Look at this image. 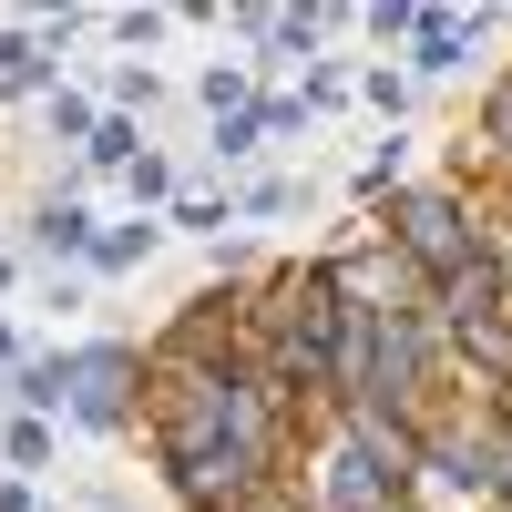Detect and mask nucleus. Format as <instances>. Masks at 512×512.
I'll return each instance as SVG.
<instances>
[{
    "mask_svg": "<svg viewBox=\"0 0 512 512\" xmlns=\"http://www.w3.org/2000/svg\"><path fill=\"white\" fill-rule=\"evenodd\" d=\"M277 369H287V379H359V349L338 338V287H328V267H308V277L277 287Z\"/></svg>",
    "mask_w": 512,
    "mask_h": 512,
    "instance_id": "1",
    "label": "nucleus"
},
{
    "mask_svg": "<svg viewBox=\"0 0 512 512\" xmlns=\"http://www.w3.org/2000/svg\"><path fill=\"white\" fill-rule=\"evenodd\" d=\"M400 482H410V441L390 420H359V431L328 451V472H318V512H379Z\"/></svg>",
    "mask_w": 512,
    "mask_h": 512,
    "instance_id": "2",
    "label": "nucleus"
},
{
    "mask_svg": "<svg viewBox=\"0 0 512 512\" xmlns=\"http://www.w3.org/2000/svg\"><path fill=\"white\" fill-rule=\"evenodd\" d=\"M52 390L93 420V431H113V420L134 410V349H82L72 369H52Z\"/></svg>",
    "mask_w": 512,
    "mask_h": 512,
    "instance_id": "3",
    "label": "nucleus"
},
{
    "mask_svg": "<svg viewBox=\"0 0 512 512\" xmlns=\"http://www.w3.org/2000/svg\"><path fill=\"white\" fill-rule=\"evenodd\" d=\"M400 246L420 256V267H441V277L472 267V226H461L451 195H400Z\"/></svg>",
    "mask_w": 512,
    "mask_h": 512,
    "instance_id": "4",
    "label": "nucleus"
},
{
    "mask_svg": "<svg viewBox=\"0 0 512 512\" xmlns=\"http://www.w3.org/2000/svg\"><path fill=\"white\" fill-rule=\"evenodd\" d=\"M246 472H256V441H205V451H185L175 461V482L195 492V502H246Z\"/></svg>",
    "mask_w": 512,
    "mask_h": 512,
    "instance_id": "5",
    "label": "nucleus"
},
{
    "mask_svg": "<svg viewBox=\"0 0 512 512\" xmlns=\"http://www.w3.org/2000/svg\"><path fill=\"white\" fill-rule=\"evenodd\" d=\"M461 359H482V379H512V328L492 308H461Z\"/></svg>",
    "mask_w": 512,
    "mask_h": 512,
    "instance_id": "6",
    "label": "nucleus"
},
{
    "mask_svg": "<svg viewBox=\"0 0 512 512\" xmlns=\"http://www.w3.org/2000/svg\"><path fill=\"white\" fill-rule=\"evenodd\" d=\"M410 369H420V338H410V318H390V328H379V390H410Z\"/></svg>",
    "mask_w": 512,
    "mask_h": 512,
    "instance_id": "7",
    "label": "nucleus"
},
{
    "mask_svg": "<svg viewBox=\"0 0 512 512\" xmlns=\"http://www.w3.org/2000/svg\"><path fill=\"white\" fill-rule=\"evenodd\" d=\"M328 287H359V297H400V267H390V256H349V267H338Z\"/></svg>",
    "mask_w": 512,
    "mask_h": 512,
    "instance_id": "8",
    "label": "nucleus"
},
{
    "mask_svg": "<svg viewBox=\"0 0 512 512\" xmlns=\"http://www.w3.org/2000/svg\"><path fill=\"white\" fill-rule=\"evenodd\" d=\"M461 62V21H431V31H420V72H451Z\"/></svg>",
    "mask_w": 512,
    "mask_h": 512,
    "instance_id": "9",
    "label": "nucleus"
},
{
    "mask_svg": "<svg viewBox=\"0 0 512 512\" xmlns=\"http://www.w3.org/2000/svg\"><path fill=\"white\" fill-rule=\"evenodd\" d=\"M93 226H82V205H52V216H41V246H82Z\"/></svg>",
    "mask_w": 512,
    "mask_h": 512,
    "instance_id": "10",
    "label": "nucleus"
},
{
    "mask_svg": "<svg viewBox=\"0 0 512 512\" xmlns=\"http://www.w3.org/2000/svg\"><path fill=\"white\" fill-rule=\"evenodd\" d=\"M0 72H11V82H41V72H52V62H41L31 41H0Z\"/></svg>",
    "mask_w": 512,
    "mask_h": 512,
    "instance_id": "11",
    "label": "nucleus"
},
{
    "mask_svg": "<svg viewBox=\"0 0 512 512\" xmlns=\"http://www.w3.org/2000/svg\"><path fill=\"white\" fill-rule=\"evenodd\" d=\"M492 144L512 154V82H502V93H492Z\"/></svg>",
    "mask_w": 512,
    "mask_h": 512,
    "instance_id": "12",
    "label": "nucleus"
},
{
    "mask_svg": "<svg viewBox=\"0 0 512 512\" xmlns=\"http://www.w3.org/2000/svg\"><path fill=\"white\" fill-rule=\"evenodd\" d=\"M226 512H256V502H226Z\"/></svg>",
    "mask_w": 512,
    "mask_h": 512,
    "instance_id": "13",
    "label": "nucleus"
}]
</instances>
